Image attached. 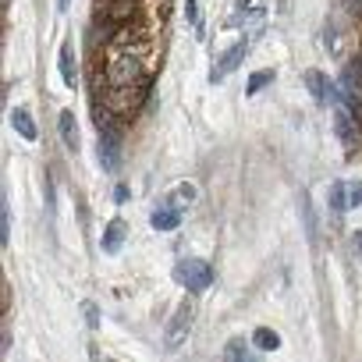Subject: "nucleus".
<instances>
[{"label": "nucleus", "instance_id": "nucleus-4", "mask_svg": "<svg viewBox=\"0 0 362 362\" xmlns=\"http://www.w3.org/2000/svg\"><path fill=\"white\" fill-rule=\"evenodd\" d=\"M334 128H337V139H341L348 149L358 142V117H355V114H351L344 103L334 110Z\"/></svg>", "mask_w": 362, "mask_h": 362}, {"label": "nucleus", "instance_id": "nucleus-9", "mask_svg": "<svg viewBox=\"0 0 362 362\" xmlns=\"http://www.w3.org/2000/svg\"><path fill=\"white\" fill-rule=\"evenodd\" d=\"M242 57H245V47H231V54H224V57L214 64V82H221L228 71H235V68L242 64Z\"/></svg>", "mask_w": 362, "mask_h": 362}, {"label": "nucleus", "instance_id": "nucleus-21", "mask_svg": "<svg viewBox=\"0 0 362 362\" xmlns=\"http://www.w3.org/2000/svg\"><path fill=\"white\" fill-rule=\"evenodd\" d=\"M114 203H128V185H117L114 189Z\"/></svg>", "mask_w": 362, "mask_h": 362}, {"label": "nucleus", "instance_id": "nucleus-2", "mask_svg": "<svg viewBox=\"0 0 362 362\" xmlns=\"http://www.w3.org/2000/svg\"><path fill=\"white\" fill-rule=\"evenodd\" d=\"M174 281L189 295H199L214 284V267L203 259H181V263H174Z\"/></svg>", "mask_w": 362, "mask_h": 362}, {"label": "nucleus", "instance_id": "nucleus-10", "mask_svg": "<svg viewBox=\"0 0 362 362\" xmlns=\"http://www.w3.org/2000/svg\"><path fill=\"white\" fill-rule=\"evenodd\" d=\"M348 196H351V181H348V185H344V181H334V185H330V210H334V214L351 210V206H348Z\"/></svg>", "mask_w": 362, "mask_h": 362}, {"label": "nucleus", "instance_id": "nucleus-1", "mask_svg": "<svg viewBox=\"0 0 362 362\" xmlns=\"http://www.w3.org/2000/svg\"><path fill=\"white\" fill-rule=\"evenodd\" d=\"M146 43L132 29H117L114 40L103 47V82L121 89H142L146 78Z\"/></svg>", "mask_w": 362, "mask_h": 362}, {"label": "nucleus", "instance_id": "nucleus-13", "mask_svg": "<svg viewBox=\"0 0 362 362\" xmlns=\"http://www.w3.org/2000/svg\"><path fill=\"white\" fill-rule=\"evenodd\" d=\"M252 344H256L259 351H277V348H281V337H277L270 327H259V330H252Z\"/></svg>", "mask_w": 362, "mask_h": 362}, {"label": "nucleus", "instance_id": "nucleus-8", "mask_svg": "<svg viewBox=\"0 0 362 362\" xmlns=\"http://www.w3.org/2000/svg\"><path fill=\"white\" fill-rule=\"evenodd\" d=\"M128 238V224L124 221H110L107 231H103V252H117Z\"/></svg>", "mask_w": 362, "mask_h": 362}, {"label": "nucleus", "instance_id": "nucleus-15", "mask_svg": "<svg viewBox=\"0 0 362 362\" xmlns=\"http://www.w3.org/2000/svg\"><path fill=\"white\" fill-rule=\"evenodd\" d=\"M270 78H274V71H270V68L256 71V75L249 78V86H245V96H256L259 89H267V86H270Z\"/></svg>", "mask_w": 362, "mask_h": 362}, {"label": "nucleus", "instance_id": "nucleus-17", "mask_svg": "<svg viewBox=\"0 0 362 362\" xmlns=\"http://www.w3.org/2000/svg\"><path fill=\"white\" fill-rule=\"evenodd\" d=\"M86 323H89V330H96V327H100V313H96V305H93V302H86Z\"/></svg>", "mask_w": 362, "mask_h": 362}, {"label": "nucleus", "instance_id": "nucleus-18", "mask_svg": "<svg viewBox=\"0 0 362 362\" xmlns=\"http://www.w3.org/2000/svg\"><path fill=\"white\" fill-rule=\"evenodd\" d=\"M348 206H362V181H351V196H348Z\"/></svg>", "mask_w": 362, "mask_h": 362}, {"label": "nucleus", "instance_id": "nucleus-19", "mask_svg": "<svg viewBox=\"0 0 362 362\" xmlns=\"http://www.w3.org/2000/svg\"><path fill=\"white\" fill-rule=\"evenodd\" d=\"M224 355H228V358H242V355H245V344H242V341H231V344L224 348Z\"/></svg>", "mask_w": 362, "mask_h": 362}, {"label": "nucleus", "instance_id": "nucleus-20", "mask_svg": "<svg viewBox=\"0 0 362 362\" xmlns=\"http://www.w3.org/2000/svg\"><path fill=\"white\" fill-rule=\"evenodd\" d=\"M185 11H189V22L199 29V11H196V0H189V4H185Z\"/></svg>", "mask_w": 362, "mask_h": 362}, {"label": "nucleus", "instance_id": "nucleus-3", "mask_svg": "<svg viewBox=\"0 0 362 362\" xmlns=\"http://www.w3.org/2000/svg\"><path fill=\"white\" fill-rule=\"evenodd\" d=\"M192 313H196V302L192 298L177 302V309H174V316L167 323V344H181V341H185V334L192 327Z\"/></svg>", "mask_w": 362, "mask_h": 362}, {"label": "nucleus", "instance_id": "nucleus-16", "mask_svg": "<svg viewBox=\"0 0 362 362\" xmlns=\"http://www.w3.org/2000/svg\"><path fill=\"white\" fill-rule=\"evenodd\" d=\"M177 203H181V206L196 203V185H192V181H181V185H177Z\"/></svg>", "mask_w": 362, "mask_h": 362}, {"label": "nucleus", "instance_id": "nucleus-12", "mask_svg": "<svg viewBox=\"0 0 362 362\" xmlns=\"http://www.w3.org/2000/svg\"><path fill=\"white\" fill-rule=\"evenodd\" d=\"M305 89H309L320 103L330 96V86H327V75H323V71H305Z\"/></svg>", "mask_w": 362, "mask_h": 362}, {"label": "nucleus", "instance_id": "nucleus-6", "mask_svg": "<svg viewBox=\"0 0 362 362\" xmlns=\"http://www.w3.org/2000/svg\"><path fill=\"white\" fill-rule=\"evenodd\" d=\"M57 132H61V139H64V146L71 149V153H78V121H75V114L71 110H61V117H57Z\"/></svg>", "mask_w": 362, "mask_h": 362}, {"label": "nucleus", "instance_id": "nucleus-11", "mask_svg": "<svg viewBox=\"0 0 362 362\" xmlns=\"http://www.w3.org/2000/svg\"><path fill=\"white\" fill-rule=\"evenodd\" d=\"M181 224V210L177 206H167V210H156L153 214V228L156 231H174Z\"/></svg>", "mask_w": 362, "mask_h": 362}, {"label": "nucleus", "instance_id": "nucleus-22", "mask_svg": "<svg viewBox=\"0 0 362 362\" xmlns=\"http://www.w3.org/2000/svg\"><path fill=\"white\" fill-rule=\"evenodd\" d=\"M351 245H355V252L362 256V231H355V235H351Z\"/></svg>", "mask_w": 362, "mask_h": 362}, {"label": "nucleus", "instance_id": "nucleus-14", "mask_svg": "<svg viewBox=\"0 0 362 362\" xmlns=\"http://www.w3.org/2000/svg\"><path fill=\"white\" fill-rule=\"evenodd\" d=\"M100 160H103V167L110 170L114 163H117V146H114V132H103V139H100Z\"/></svg>", "mask_w": 362, "mask_h": 362}, {"label": "nucleus", "instance_id": "nucleus-7", "mask_svg": "<svg viewBox=\"0 0 362 362\" xmlns=\"http://www.w3.org/2000/svg\"><path fill=\"white\" fill-rule=\"evenodd\" d=\"M57 64H61V78H64V86H75V82H78V68H75V47H71V43H61Z\"/></svg>", "mask_w": 362, "mask_h": 362}, {"label": "nucleus", "instance_id": "nucleus-23", "mask_svg": "<svg viewBox=\"0 0 362 362\" xmlns=\"http://www.w3.org/2000/svg\"><path fill=\"white\" fill-rule=\"evenodd\" d=\"M57 8H61V11H64V8H68V0H57Z\"/></svg>", "mask_w": 362, "mask_h": 362}, {"label": "nucleus", "instance_id": "nucleus-5", "mask_svg": "<svg viewBox=\"0 0 362 362\" xmlns=\"http://www.w3.org/2000/svg\"><path fill=\"white\" fill-rule=\"evenodd\" d=\"M11 128H15L22 139H29V142L40 139V128H36V121H33V114H29L25 107H15V110H11Z\"/></svg>", "mask_w": 362, "mask_h": 362}]
</instances>
